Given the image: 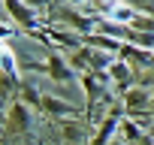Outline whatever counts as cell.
Listing matches in <instances>:
<instances>
[{
    "instance_id": "1",
    "label": "cell",
    "mask_w": 154,
    "mask_h": 145,
    "mask_svg": "<svg viewBox=\"0 0 154 145\" xmlns=\"http://www.w3.org/2000/svg\"><path fill=\"white\" fill-rule=\"evenodd\" d=\"M136 12L130 9V6H124V3H112V9H109V18H115V21H127V18H133Z\"/></svg>"
},
{
    "instance_id": "2",
    "label": "cell",
    "mask_w": 154,
    "mask_h": 145,
    "mask_svg": "<svg viewBox=\"0 0 154 145\" xmlns=\"http://www.w3.org/2000/svg\"><path fill=\"white\" fill-rule=\"evenodd\" d=\"M0 66L9 69V72H15V57H12V51H9L6 42H0Z\"/></svg>"
}]
</instances>
